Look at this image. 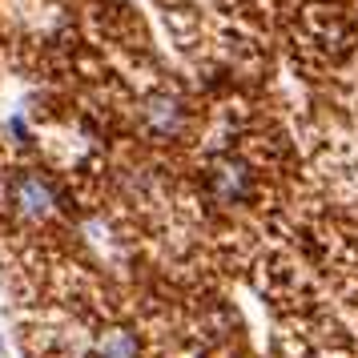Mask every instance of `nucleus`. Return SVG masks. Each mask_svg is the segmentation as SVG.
<instances>
[{
  "label": "nucleus",
  "instance_id": "20e7f679",
  "mask_svg": "<svg viewBox=\"0 0 358 358\" xmlns=\"http://www.w3.org/2000/svg\"><path fill=\"white\" fill-rule=\"evenodd\" d=\"M178 117H181V105L173 97H157L149 105V121H153L157 133H173L178 129Z\"/></svg>",
  "mask_w": 358,
  "mask_h": 358
},
{
  "label": "nucleus",
  "instance_id": "f257e3e1",
  "mask_svg": "<svg viewBox=\"0 0 358 358\" xmlns=\"http://www.w3.org/2000/svg\"><path fill=\"white\" fill-rule=\"evenodd\" d=\"M213 194L222 197V201H242L245 194H250V169H245L242 162H222L213 165Z\"/></svg>",
  "mask_w": 358,
  "mask_h": 358
},
{
  "label": "nucleus",
  "instance_id": "f03ea898",
  "mask_svg": "<svg viewBox=\"0 0 358 358\" xmlns=\"http://www.w3.org/2000/svg\"><path fill=\"white\" fill-rule=\"evenodd\" d=\"M17 206L20 213H29V217H41V213L52 210V189L45 185L41 178H33V173H24V178L17 181Z\"/></svg>",
  "mask_w": 358,
  "mask_h": 358
},
{
  "label": "nucleus",
  "instance_id": "7ed1b4c3",
  "mask_svg": "<svg viewBox=\"0 0 358 358\" xmlns=\"http://www.w3.org/2000/svg\"><path fill=\"white\" fill-rule=\"evenodd\" d=\"M141 355V338L133 330H105L93 346V358H137Z\"/></svg>",
  "mask_w": 358,
  "mask_h": 358
}]
</instances>
